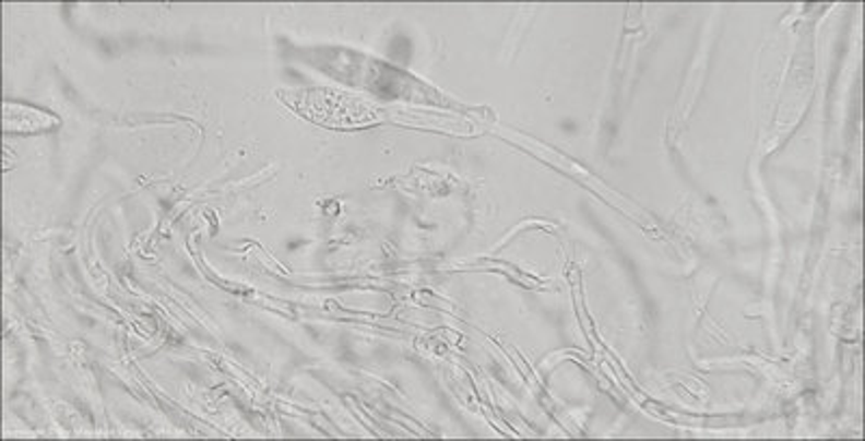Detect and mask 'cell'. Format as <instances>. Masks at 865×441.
<instances>
[{
	"instance_id": "2",
	"label": "cell",
	"mask_w": 865,
	"mask_h": 441,
	"mask_svg": "<svg viewBox=\"0 0 865 441\" xmlns=\"http://www.w3.org/2000/svg\"><path fill=\"white\" fill-rule=\"evenodd\" d=\"M11 109L15 110V115L11 110L4 109V130H17V132H44L50 130L59 123V119L46 110L33 109V107H24V105H11L7 103Z\"/></svg>"
},
{
	"instance_id": "1",
	"label": "cell",
	"mask_w": 865,
	"mask_h": 441,
	"mask_svg": "<svg viewBox=\"0 0 865 441\" xmlns=\"http://www.w3.org/2000/svg\"><path fill=\"white\" fill-rule=\"evenodd\" d=\"M286 103L299 110L306 119L331 128L355 126V110L348 109V98L327 90H312L301 94H284Z\"/></svg>"
}]
</instances>
